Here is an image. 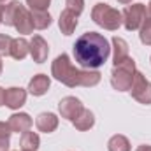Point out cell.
I'll use <instances>...</instances> for the list:
<instances>
[{
    "mask_svg": "<svg viewBox=\"0 0 151 151\" xmlns=\"http://www.w3.org/2000/svg\"><path fill=\"white\" fill-rule=\"evenodd\" d=\"M83 109H84V107H83L81 100L76 99V97H65V99H62L60 104H58V111L62 114V118H65V119H69V121H74L76 118L83 113Z\"/></svg>",
    "mask_w": 151,
    "mask_h": 151,
    "instance_id": "8",
    "label": "cell"
},
{
    "mask_svg": "<svg viewBox=\"0 0 151 151\" xmlns=\"http://www.w3.org/2000/svg\"><path fill=\"white\" fill-rule=\"evenodd\" d=\"M4 2H5V0H0V4H4Z\"/></svg>",
    "mask_w": 151,
    "mask_h": 151,
    "instance_id": "33",
    "label": "cell"
},
{
    "mask_svg": "<svg viewBox=\"0 0 151 151\" xmlns=\"http://www.w3.org/2000/svg\"><path fill=\"white\" fill-rule=\"evenodd\" d=\"M32 14V25L37 30H44L51 25V16L47 11H30Z\"/></svg>",
    "mask_w": 151,
    "mask_h": 151,
    "instance_id": "19",
    "label": "cell"
},
{
    "mask_svg": "<svg viewBox=\"0 0 151 151\" xmlns=\"http://www.w3.org/2000/svg\"><path fill=\"white\" fill-rule=\"evenodd\" d=\"M113 49H114V65L121 63L123 60H127L130 55H128V44L127 40H123L121 37H113Z\"/></svg>",
    "mask_w": 151,
    "mask_h": 151,
    "instance_id": "16",
    "label": "cell"
},
{
    "mask_svg": "<svg viewBox=\"0 0 151 151\" xmlns=\"http://www.w3.org/2000/svg\"><path fill=\"white\" fill-rule=\"evenodd\" d=\"M65 5L70 12H74L76 16H79L84 9V0H65Z\"/></svg>",
    "mask_w": 151,
    "mask_h": 151,
    "instance_id": "23",
    "label": "cell"
},
{
    "mask_svg": "<svg viewBox=\"0 0 151 151\" xmlns=\"http://www.w3.org/2000/svg\"><path fill=\"white\" fill-rule=\"evenodd\" d=\"M39 144H40V139L35 132H23L21 134V139H19V146L21 151H37Z\"/></svg>",
    "mask_w": 151,
    "mask_h": 151,
    "instance_id": "17",
    "label": "cell"
},
{
    "mask_svg": "<svg viewBox=\"0 0 151 151\" xmlns=\"http://www.w3.org/2000/svg\"><path fill=\"white\" fill-rule=\"evenodd\" d=\"M5 25L9 27H14L19 34H32L34 32V25H32V14L30 11L19 4L18 0H12L9 2L5 7H4V21Z\"/></svg>",
    "mask_w": 151,
    "mask_h": 151,
    "instance_id": "3",
    "label": "cell"
},
{
    "mask_svg": "<svg viewBox=\"0 0 151 151\" xmlns=\"http://www.w3.org/2000/svg\"><path fill=\"white\" fill-rule=\"evenodd\" d=\"M9 127H11V130L12 132H28L30 130V127H32V118L28 116L27 113H16L12 114L11 118H9Z\"/></svg>",
    "mask_w": 151,
    "mask_h": 151,
    "instance_id": "12",
    "label": "cell"
},
{
    "mask_svg": "<svg viewBox=\"0 0 151 151\" xmlns=\"http://www.w3.org/2000/svg\"><path fill=\"white\" fill-rule=\"evenodd\" d=\"M135 151H151V146L150 144H142V146H139Z\"/></svg>",
    "mask_w": 151,
    "mask_h": 151,
    "instance_id": "28",
    "label": "cell"
},
{
    "mask_svg": "<svg viewBox=\"0 0 151 151\" xmlns=\"http://www.w3.org/2000/svg\"><path fill=\"white\" fill-rule=\"evenodd\" d=\"M148 12H150V16H151V0H150V4H148Z\"/></svg>",
    "mask_w": 151,
    "mask_h": 151,
    "instance_id": "32",
    "label": "cell"
},
{
    "mask_svg": "<svg viewBox=\"0 0 151 151\" xmlns=\"http://www.w3.org/2000/svg\"><path fill=\"white\" fill-rule=\"evenodd\" d=\"M35 125H37V128L40 132L51 134V132H55L56 127H58V118L53 113H40L37 116V119H35Z\"/></svg>",
    "mask_w": 151,
    "mask_h": 151,
    "instance_id": "14",
    "label": "cell"
},
{
    "mask_svg": "<svg viewBox=\"0 0 151 151\" xmlns=\"http://www.w3.org/2000/svg\"><path fill=\"white\" fill-rule=\"evenodd\" d=\"M49 86H51V79L46 74H37L30 79V83H28V91H30L34 97H40V95H44V93L49 90Z\"/></svg>",
    "mask_w": 151,
    "mask_h": 151,
    "instance_id": "10",
    "label": "cell"
},
{
    "mask_svg": "<svg viewBox=\"0 0 151 151\" xmlns=\"http://www.w3.org/2000/svg\"><path fill=\"white\" fill-rule=\"evenodd\" d=\"M2 69H4V63H2V58H0V76H2Z\"/></svg>",
    "mask_w": 151,
    "mask_h": 151,
    "instance_id": "31",
    "label": "cell"
},
{
    "mask_svg": "<svg viewBox=\"0 0 151 151\" xmlns=\"http://www.w3.org/2000/svg\"><path fill=\"white\" fill-rule=\"evenodd\" d=\"M135 62L128 56L127 60H123L121 63L114 65L113 72H111V84L114 90L118 91H130L134 77H135Z\"/></svg>",
    "mask_w": 151,
    "mask_h": 151,
    "instance_id": "4",
    "label": "cell"
},
{
    "mask_svg": "<svg viewBox=\"0 0 151 151\" xmlns=\"http://www.w3.org/2000/svg\"><path fill=\"white\" fill-rule=\"evenodd\" d=\"M107 150L109 151H130V141L125 135L116 134L109 139L107 142Z\"/></svg>",
    "mask_w": 151,
    "mask_h": 151,
    "instance_id": "20",
    "label": "cell"
},
{
    "mask_svg": "<svg viewBox=\"0 0 151 151\" xmlns=\"http://www.w3.org/2000/svg\"><path fill=\"white\" fill-rule=\"evenodd\" d=\"M30 11H47L51 0H27Z\"/></svg>",
    "mask_w": 151,
    "mask_h": 151,
    "instance_id": "24",
    "label": "cell"
},
{
    "mask_svg": "<svg viewBox=\"0 0 151 151\" xmlns=\"http://www.w3.org/2000/svg\"><path fill=\"white\" fill-rule=\"evenodd\" d=\"M0 151H9V139L0 137Z\"/></svg>",
    "mask_w": 151,
    "mask_h": 151,
    "instance_id": "26",
    "label": "cell"
},
{
    "mask_svg": "<svg viewBox=\"0 0 151 151\" xmlns=\"http://www.w3.org/2000/svg\"><path fill=\"white\" fill-rule=\"evenodd\" d=\"M118 2H119V4H130L132 0H118Z\"/></svg>",
    "mask_w": 151,
    "mask_h": 151,
    "instance_id": "30",
    "label": "cell"
},
{
    "mask_svg": "<svg viewBox=\"0 0 151 151\" xmlns=\"http://www.w3.org/2000/svg\"><path fill=\"white\" fill-rule=\"evenodd\" d=\"M0 106H5V90L0 86Z\"/></svg>",
    "mask_w": 151,
    "mask_h": 151,
    "instance_id": "27",
    "label": "cell"
},
{
    "mask_svg": "<svg viewBox=\"0 0 151 151\" xmlns=\"http://www.w3.org/2000/svg\"><path fill=\"white\" fill-rule=\"evenodd\" d=\"M121 18H123V25L128 32L132 30H137L141 28V25L144 23L146 19V5L144 4H134V5H128L125 7V11L121 12Z\"/></svg>",
    "mask_w": 151,
    "mask_h": 151,
    "instance_id": "6",
    "label": "cell"
},
{
    "mask_svg": "<svg viewBox=\"0 0 151 151\" xmlns=\"http://www.w3.org/2000/svg\"><path fill=\"white\" fill-rule=\"evenodd\" d=\"M72 125H74L77 130H81V132L90 130V128L95 125V116H93V113H91V111L83 109V113L79 114L74 121H72Z\"/></svg>",
    "mask_w": 151,
    "mask_h": 151,
    "instance_id": "18",
    "label": "cell"
},
{
    "mask_svg": "<svg viewBox=\"0 0 151 151\" xmlns=\"http://www.w3.org/2000/svg\"><path fill=\"white\" fill-rule=\"evenodd\" d=\"M130 93L139 104H144V106L151 104V83L146 79V76L142 72H135Z\"/></svg>",
    "mask_w": 151,
    "mask_h": 151,
    "instance_id": "7",
    "label": "cell"
},
{
    "mask_svg": "<svg viewBox=\"0 0 151 151\" xmlns=\"http://www.w3.org/2000/svg\"><path fill=\"white\" fill-rule=\"evenodd\" d=\"M30 53V42L23 37L12 39V44H11V56L14 60H23L27 58V55Z\"/></svg>",
    "mask_w": 151,
    "mask_h": 151,
    "instance_id": "15",
    "label": "cell"
},
{
    "mask_svg": "<svg viewBox=\"0 0 151 151\" xmlns=\"http://www.w3.org/2000/svg\"><path fill=\"white\" fill-rule=\"evenodd\" d=\"M91 19H93L99 27H102V28H106V30H118V28L121 27V23H123L121 12H119L118 9L111 7L109 4H104V2L97 4V5L91 9Z\"/></svg>",
    "mask_w": 151,
    "mask_h": 151,
    "instance_id": "5",
    "label": "cell"
},
{
    "mask_svg": "<svg viewBox=\"0 0 151 151\" xmlns=\"http://www.w3.org/2000/svg\"><path fill=\"white\" fill-rule=\"evenodd\" d=\"M139 39L142 44L151 46V18H146L144 23L141 25V32H139Z\"/></svg>",
    "mask_w": 151,
    "mask_h": 151,
    "instance_id": "21",
    "label": "cell"
},
{
    "mask_svg": "<svg viewBox=\"0 0 151 151\" xmlns=\"http://www.w3.org/2000/svg\"><path fill=\"white\" fill-rule=\"evenodd\" d=\"M4 4H0V25H2V21H4Z\"/></svg>",
    "mask_w": 151,
    "mask_h": 151,
    "instance_id": "29",
    "label": "cell"
},
{
    "mask_svg": "<svg viewBox=\"0 0 151 151\" xmlns=\"http://www.w3.org/2000/svg\"><path fill=\"white\" fill-rule=\"evenodd\" d=\"M27 100V91L23 88H9L5 90V106L11 109H19Z\"/></svg>",
    "mask_w": 151,
    "mask_h": 151,
    "instance_id": "11",
    "label": "cell"
},
{
    "mask_svg": "<svg viewBox=\"0 0 151 151\" xmlns=\"http://www.w3.org/2000/svg\"><path fill=\"white\" fill-rule=\"evenodd\" d=\"M30 55H32L35 63H42V62L47 60L49 46L40 35H34V39L30 40Z\"/></svg>",
    "mask_w": 151,
    "mask_h": 151,
    "instance_id": "9",
    "label": "cell"
},
{
    "mask_svg": "<svg viewBox=\"0 0 151 151\" xmlns=\"http://www.w3.org/2000/svg\"><path fill=\"white\" fill-rule=\"evenodd\" d=\"M58 27H60V30H62L63 35H72L76 27H77V16H76L74 12H70L69 9L62 11L60 19H58Z\"/></svg>",
    "mask_w": 151,
    "mask_h": 151,
    "instance_id": "13",
    "label": "cell"
},
{
    "mask_svg": "<svg viewBox=\"0 0 151 151\" xmlns=\"http://www.w3.org/2000/svg\"><path fill=\"white\" fill-rule=\"evenodd\" d=\"M11 44H12L11 35L0 34V56H11Z\"/></svg>",
    "mask_w": 151,
    "mask_h": 151,
    "instance_id": "22",
    "label": "cell"
},
{
    "mask_svg": "<svg viewBox=\"0 0 151 151\" xmlns=\"http://www.w3.org/2000/svg\"><path fill=\"white\" fill-rule=\"evenodd\" d=\"M111 55L109 40L102 34L86 32L76 40L74 44V58L83 69H99L107 62Z\"/></svg>",
    "mask_w": 151,
    "mask_h": 151,
    "instance_id": "1",
    "label": "cell"
},
{
    "mask_svg": "<svg viewBox=\"0 0 151 151\" xmlns=\"http://www.w3.org/2000/svg\"><path fill=\"white\" fill-rule=\"evenodd\" d=\"M11 134H12V130H11L9 123L0 121V137H2V139H9V137H11Z\"/></svg>",
    "mask_w": 151,
    "mask_h": 151,
    "instance_id": "25",
    "label": "cell"
},
{
    "mask_svg": "<svg viewBox=\"0 0 151 151\" xmlns=\"http://www.w3.org/2000/svg\"><path fill=\"white\" fill-rule=\"evenodd\" d=\"M51 74L56 81L63 83L69 88H76V86H97L100 83L102 74L97 70H79L76 69L69 58V55L62 53L60 56L55 58L53 65H51Z\"/></svg>",
    "mask_w": 151,
    "mask_h": 151,
    "instance_id": "2",
    "label": "cell"
}]
</instances>
